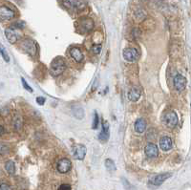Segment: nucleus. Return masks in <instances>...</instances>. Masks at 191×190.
<instances>
[{
	"label": "nucleus",
	"mask_w": 191,
	"mask_h": 190,
	"mask_svg": "<svg viewBox=\"0 0 191 190\" xmlns=\"http://www.w3.org/2000/svg\"><path fill=\"white\" fill-rule=\"evenodd\" d=\"M66 63L62 58H56L52 61L50 66V74L53 76H58L64 72Z\"/></svg>",
	"instance_id": "obj_1"
},
{
	"label": "nucleus",
	"mask_w": 191,
	"mask_h": 190,
	"mask_svg": "<svg viewBox=\"0 0 191 190\" xmlns=\"http://www.w3.org/2000/svg\"><path fill=\"white\" fill-rule=\"evenodd\" d=\"M63 5L70 10L81 11L85 8V2L83 0H63Z\"/></svg>",
	"instance_id": "obj_2"
},
{
	"label": "nucleus",
	"mask_w": 191,
	"mask_h": 190,
	"mask_svg": "<svg viewBox=\"0 0 191 190\" xmlns=\"http://www.w3.org/2000/svg\"><path fill=\"white\" fill-rule=\"evenodd\" d=\"M5 34H6V37L10 43H15L19 39V37H21L22 34L17 28H8L5 30Z\"/></svg>",
	"instance_id": "obj_3"
},
{
	"label": "nucleus",
	"mask_w": 191,
	"mask_h": 190,
	"mask_svg": "<svg viewBox=\"0 0 191 190\" xmlns=\"http://www.w3.org/2000/svg\"><path fill=\"white\" fill-rule=\"evenodd\" d=\"M72 152H73V156L75 159L79 161H82L85 158L86 155V147L82 144H75L73 146V149H72Z\"/></svg>",
	"instance_id": "obj_4"
},
{
	"label": "nucleus",
	"mask_w": 191,
	"mask_h": 190,
	"mask_svg": "<svg viewBox=\"0 0 191 190\" xmlns=\"http://www.w3.org/2000/svg\"><path fill=\"white\" fill-rule=\"evenodd\" d=\"M21 46L26 52L31 55H34L35 53H37V45H35V43L33 40H31L29 38L24 39L21 43Z\"/></svg>",
	"instance_id": "obj_5"
},
{
	"label": "nucleus",
	"mask_w": 191,
	"mask_h": 190,
	"mask_svg": "<svg viewBox=\"0 0 191 190\" xmlns=\"http://www.w3.org/2000/svg\"><path fill=\"white\" fill-rule=\"evenodd\" d=\"M164 123L166 125L170 127V128H174L178 124V116L175 112H169L164 116Z\"/></svg>",
	"instance_id": "obj_6"
},
{
	"label": "nucleus",
	"mask_w": 191,
	"mask_h": 190,
	"mask_svg": "<svg viewBox=\"0 0 191 190\" xmlns=\"http://www.w3.org/2000/svg\"><path fill=\"white\" fill-rule=\"evenodd\" d=\"M71 168H72V162L68 159H61L58 163V171L62 174L69 172Z\"/></svg>",
	"instance_id": "obj_7"
},
{
	"label": "nucleus",
	"mask_w": 191,
	"mask_h": 190,
	"mask_svg": "<svg viewBox=\"0 0 191 190\" xmlns=\"http://www.w3.org/2000/svg\"><path fill=\"white\" fill-rule=\"evenodd\" d=\"M123 58L129 62H134L138 58V52L134 48H128L123 51Z\"/></svg>",
	"instance_id": "obj_8"
},
{
	"label": "nucleus",
	"mask_w": 191,
	"mask_h": 190,
	"mask_svg": "<svg viewBox=\"0 0 191 190\" xmlns=\"http://www.w3.org/2000/svg\"><path fill=\"white\" fill-rule=\"evenodd\" d=\"M174 86L178 91H183L187 86V79L182 75H177L174 78Z\"/></svg>",
	"instance_id": "obj_9"
},
{
	"label": "nucleus",
	"mask_w": 191,
	"mask_h": 190,
	"mask_svg": "<svg viewBox=\"0 0 191 190\" xmlns=\"http://www.w3.org/2000/svg\"><path fill=\"white\" fill-rule=\"evenodd\" d=\"M0 16L1 20H10L14 17V12L7 6H1L0 8Z\"/></svg>",
	"instance_id": "obj_10"
},
{
	"label": "nucleus",
	"mask_w": 191,
	"mask_h": 190,
	"mask_svg": "<svg viewBox=\"0 0 191 190\" xmlns=\"http://www.w3.org/2000/svg\"><path fill=\"white\" fill-rule=\"evenodd\" d=\"M171 177V174L170 173H163V174H160V175H156L154 176L151 180H150V183L154 186H161V184L166 181L168 178Z\"/></svg>",
	"instance_id": "obj_11"
},
{
	"label": "nucleus",
	"mask_w": 191,
	"mask_h": 190,
	"mask_svg": "<svg viewBox=\"0 0 191 190\" xmlns=\"http://www.w3.org/2000/svg\"><path fill=\"white\" fill-rule=\"evenodd\" d=\"M145 154L148 158H156L159 155V148L155 143H148L145 147Z\"/></svg>",
	"instance_id": "obj_12"
},
{
	"label": "nucleus",
	"mask_w": 191,
	"mask_h": 190,
	"mask_svg": "<svg viewBox=\"0 0 191 190\" xmlns=\"http://www.w3.org/2000/svg\"><path fill=\"white\" fill-rule=\"evenodd\" d=\"M110 134V128H109V123L108 121H103L102 122V131L99 136V140L101 141H106L109 138Z\"/></svg>",
	"instance_id": "obj_13"
},
{
	"label": "nucleus",
	"mask_w": 191,
	"mask_h": 190,
	"mask_svg": "<svg viewBox=\"0 0 191 190\" xmlns=\"http://www.w3.org/2000/svg\"><path fill=\"white\" fill-rule=\"evenodd\" d=\"M79 27L84 33L90 32V31H92L93 28H94V22H93V20L90 18H84L80 21Z\"/></svg>",
	"instance_id": "obj_14"
},
{
	"label": "nucleus",
	"mask_w": 191,
	"mask_h": 190,
	"mask_svg": "<svg viewBox=\"0 0 191 190\" xmlns=\"http://www.w3.org/2000/svg\"><path fill=\"white\" fill-rule=\"evenodd\" d=\"M160 147L163 151H168L172 148V140L169 137H163L160 141Z\"/></svg>",
	"instance_id": "obj_15"
},
{
	"label": "nucleus",
	"mask_w": 191,
	"mask_h": 190,
	"mask_svg": "<svg viewBox=\"0 0 191 190\" xmlns=\"http://www.w3.org/2000/svg\"><path fill=\"white\" fill-rule=\"evenodd\" d=\"M70 54L72 58H73L74 60L76 61V62H81L84 58V55L82 54L81 50L79 48H72L70 51Z\"/></svg>",
	"instance_id": "obj_16"
},
{
	"label": "nucleus",
	"mask_w": 191,
	"mask_h": 190,
	"mask_svg": "<svg viewBox=\"0 0 191 190\" xmlns=\"http://www.w3.org/2000/svg\"><path fill=\"white\" fill-rule=\"evenodd\" d=\"M141 96V90L136 87H133L130 89V91L128 92V99L131 101H137L139 100Z\"/></svg>",
	"instance_id": "obj_17"
},
{
	"label": "nucleus",
	"mask_w": 191,
	"mask_h": 190,
	"mask_svg": "<svg viewBox=\"0 0 191 190\" xmlns=\"http://www.w3.org/2000/svg\"><path fill=\"white\" fill-rule=\"evenodd\" d=\"M146 129V121L143 119H139L135 122V130L138 133H143Z\"/></svg>",
	"instance_id": "obj_18"
},
{
	"label": "nucleus",
	"mask_w": 191,
	"mask_h": 190,
	"mask_svg": "<svg viewBox=\"0 0 191 190\" xmlns=\"http://www.w3.org/2000/svg\"><path fill=\"white\" fill-rule=\"evenodd\" d=\"M5 169L7 170V172L9 174H11V175H13L14 172H15V165H14V162L13 161H9L6 162L5 164Z\"/></svg>",
	"instance_id": "obj_19"
},
{
	"label": "nucleus",
	"mask_w": 191,
	"mask_h": 190,
	"mask_svg": "<svg viewBox=\"0 0 191 190\" xmlns=\"http://www.w3.org/2000/svg\"><path fill=\"white\" fill-rule=\"evenodd\" d=\"M73 112H74V115L76 116V117H77L79 120L82 119V117L84 116L83 110H82V108L79 105H76L73 107Z\"/></svg>",
	"instance_id": "obj_20"
},
{
	"label": "nucleus",
	"mask_w": 191,
	"mask_h": 190,
	"mask_svg": "<svg viewBox=\"0 0 191 190\" xmlns=\"http://www.w3.org/2000/svg\"><path fill=\"white\" fill-rule=\"evenodd\" d=\"M13 127L15 129H19V128L22 127V119L20 116H15L13 117Z\"/></svg>",
	"instance_id": "obj_21"
},
{
	"label": "nucleus",
	"mask_w": 191,
	"mask_h": 190,
	"mask_svg": "<svg viewBox=\"0 0 191 190\" xmlns=\"http://www.w3.org/2000/svg\"><path fill=\"white\" fill-rule=\"evenodd\" d=\"M105 167L109 170L110 172H113L116 170V164L113 162L111 159H107L105 161Z\"/></svg>",
	"instance_id": "obj_22"
},
{
	"label": "nucleus",
	"mask_w": 191,
	"mask_h": 190,
	"mask_svg": "<svg viewBox=\"0 0 191 190\" xmlns=\"http://www.w3.org/2000/svg\"><path fill=\"white\" fill-rule=\"evenodd\" d=\"M101 49H102V46L100 44H95V45H93V47H92L93 53H95V54H100L101 52Z\"/></svg>",
	"instance_id": "obj_23"
},
{
	"label": "nucleus",
	"mask_w": 191,
	"mask_h": 190,
	"mask_svg": "<svg viewBox=\"0 0 191 190\" xmlns=\"http://www.w3.org/2000/svg\"><path fill=\"white\" fill-rule=\"evenodd\" d=\"M122 183H123V186H124V188L126 190H135V187H134L133 186H131V184L129 183L124 178L122 179Z\"/></svg>",
	"instance_id": "obj_24"
},
{
	"label": "nucleus",
	"mask_w": 191,
	"mask_h": 190,
	"mask_svg": "<svg viewBox=\"0 0 191 190\" xmlns=\"http://www.w3.org/2000/svg\"><path fill=\"white\" fill-rule=\"evenodd\" d=\"M1 55H2V56L4 58V59H5V61H7V62H9L10 61V58H9V55H8V54L5 52V49H4V47L1 45Z\"/></svg>",
	"instance_id": "obj_25"
},
{
	"label": "nucleus",
	"mask_w": 191,
	"mask_h": 190,
	"mask_svg": "<svg viewBox=\"0 0 191 190\" xmlns=\"http://www.w3.org/2000/svg\"><path fill=\"white\" fill-rule=\"evenodd\" d=\"M97 126H99V115L95 113V119H94V123H93V128L97 129Z\"/></svg>",
	"instance_id": "obj_26"
},
{
	"label": "nucleus",
	"mask_w": 191,
	"mask_h": 190,
	"mask_svg": "<svg viewBox=\"0 0 191 190\" xmlns=\"http://www.w3.org/2000/svg\"><path fill=\"white\" fill-rule=\"evenodd\" d=\"M58 190H72V187L68 183H63L58 187Z\"/></svg>",
	"instance_id": "obj_27"
},
{
	"label": "nucleus",
	"mask_w": 191,
	"mask_h": 190,
	"mask_svg": "<svg viewBox=\"0 0 191 190\" xmlns=\"http://www.w3.org/2000/svg\"><path fill=\"white\" fill-rule=\"evenodd\" d=\"M21 81H22V84H23V87H24V88H25L26 90H27V91H29V92H31V93H32V92H33V89L31 88V87L27 84V82H26V80H25L23 78L21 79Z\"/></svg>",
	"instance_id": "obj_28"
},
{
	"label": "nucleus",
	"mask_w": 191,
	"mask_h": 190,
	"mask_svg": "<svg viewBox=\"0 0 191 190\" xmlns=\"http://www.w3.org/2000/svg\"><path fill=\"white\" fill-rule=\"evenodd\" d=\"M37 102L39 105H43L45 103V97L43 96H37Z\"/></svg>",
	"instance_id": "obj_29"
},
{
	"label": "nucleus",
	"mask_w": 191,
	"mask_h": 190,
	"mask_svg": "<svg viewBox=\"0 0 191 190\" xmlns=\"http://www.w3.org/2000/svg\"><path fill=\"white\" fill-rule=\"evenodd\" d=\"M0 190H12V188L10 187V186H8L7 183H1Z\"/></svg>",
	"instance_id": "obj_30"
}]
</instances>
